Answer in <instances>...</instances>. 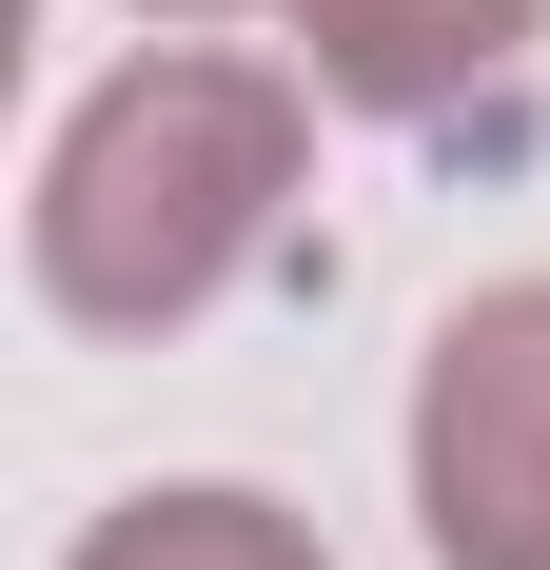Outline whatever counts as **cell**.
Returning a JSON list of instances; mask_svg holds the SVG:
<instances>
[{"label":"cell","instance_id":"obj_4","mask_svg":"<svg viewBox=\"0 0 550 570\" xmlns=\"http://www.w3.org/2000/svg\"><path fill=\"white\" fill-rule=\"evenodd\" d=\"M79 570H334V551L275 512V492H138V512L79 531Z\"/></svg>","mask_w":550,"mask_h":570},{"label":"cell","instance_id":"obj_2","mask_svg":"<svg viewBox=\"0 0 550 570\" xmlns=\"http://www.w3.org/2000/svg\"><path fill=\"white\" fill-rule=\"evenodd\" d=\"M413 531L433 570H550V276L452 295L413 374Z\"/></svg>","mask_w":550,"mask_h":570},{"label":"cell","instance_id":"obj_3","mask_svg":"<svg viewBox=\"0 0 550 570\" xmlns=\"http://www.w3.org/2000/svg\"><path fill=\"white\" fill-rule=\"evenodd\" d=\"M295 40H315V99L354 118H472L531 79L550 0H295Z\"/></svg>","mask_w":550,"mask_h":570},{"label":"cell","instance_id":"obj_1","mask_svg":"<svg viewBox=\"0 0 550 570\" xmlns=\"http://www.w3.org/2000/svg\"><path fill=\"white\" fill-rule=\"evenodd\" d=\"M295 177H315V99L275 59H138L59 118L40 158V295L79 335H177L295 236Z\"/></svg>","mask_w":550,"mask_h":570},{"label":"cell","instance_id":"obj_5","mask_svg":"<svg viewBox=\"0 0 550 570\" xmlns=\"http://www.w3.org/2000/svg\"><path fill=\"white\" fill-rule=\"evenodd\" d=\"M158 20H236V0H158Z\"/></svg>","mask_w":550,"mask_h":570}]
</instances>
